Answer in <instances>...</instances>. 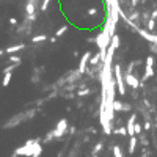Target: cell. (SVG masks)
I'll return each instance as SVG.
<instances>
[{"label":"cell","instance_id":"ac0fdd59","mask_svg":"<svg viewBox=\"0 0 157 157\" xmlns=\"http://www.w3.org/2000/svg\"><path fill=\"white\" fill-rule=\"evenodd\" d=\"M66 30H68V25H63V27H60V29L55 32V38H58V36H61V35H65L66 33Z\"/></svg>","mask_w":157,"mask_h":157},{"label":"cell","instance_id":"7402d4cb","mask_svg":"<svg viewBox=\"0 0 157 157\" xmlns=\"http://www.w3.org/2000/svg\"><path fill=\"white\" fill-rule=\"evenodd\" d=\"M113 154H115V157H123V154H121V149L118 148V146H113Z\"/></svg>","mask_w":157,"mask_h":157},{"label":"cell","instance_id":"ba28073f","mask_svg":"<svg viewBox=\"0 0 157 157\" xmlns=\"http://www.w3.org/2000/svg\"><path fill=\"white\" fill-rule=\"evenodd\" d=\"M137 33L142 38H145L146 41H149V43H153V44H156L157 43V38H156V35L154 33H149V32H146V30H143V29H137Z\"/></svg>","mask_w":157,"mask_h":157},{"label":"cell","instance_id":"e0dca14e","mask_svg":"<svg viewBox=\"0 0 157 157\" xmlns=\"http://www.w3.org/2000/svg\"><path fill=\"white\" fill-rule=\"evenodd\" d=\"M46 39H47L46 35H36V36L32 38V41H33V43H43V41H46Z\"/></svg>","mask_w":157,"mask_h":157},{"label":"cell","instance_id":"f1b7e54d","mask_svg":"<svg viewBox=\"0 0 157 157\" xmlns=\"http://www.w3.org/2000/svg\"><path fill=\"white\" fill-rule=\"evenodd\" d=\"M10 24H11V25H16V24H18V21H16L14 18H11V19H10Z\"/></svg>","mask_w":157,"mask_h":157},{"label":"cell","instance_id":"44dd1931","mask_svg":"<svg viewBox=\"0 0 157 157\" xmlns=\"http://www.w3.org/2000/svg\"><path fill=\"white\" fill-rule=\"evenodd\" d=\"M16 66H18V65H13V66H7V68L3 69V74H7V72H13V71L16 69Z\"/></svg>","mask_w":157,"mask_h":157},{"label":"cell","instance_id":"7a4b0ae2","mask_svg":"<svg viewBox=\"0 0 157 157\" xmlns=\"http://www.w3.org/2000/svg\"><path fill=\"white\" fill-rule=\"evenodd\" d=\"M38 112V109H33V110H30V112H22V113H19V115H16L14 118H11V120L5 124L3 127L5 129H10V127H16L18 124H21L22 121H27V120H30V118H33V115H35Z\"/></svg>","mask_w":157,"mask_h":157},{"label":"cell","instance_id":"4dcf8cb0","mask_svg":"<svg viewBox=\"0 0 157 157\" xmlns=\"http://www.w3.org/2000/svg\"><path fill=\"white\" fill-rule=\"evenodd\" d=\"M10 157H18V156H16V154H13V156H10Z\"/></svg>","mask_w":157,"mask_h":157},{"label":"cell","instance_id":"484cf974","mask_svg":"<svg viewBox=\"0 0 157 157\" xmlns=\"http://www.w3.org/2000/svg\"><path fill=\"white\" fill-rule=\"evenodd\" d=\"M148 27H149V30L153 32L154 30V19H151V21H148Z\"/></svg>","mask_w":157,"mask_h":157},{"label":"cell","instance_id":"cb8c5ba5","mask_svg":"<svg viewBox=\"0 0 157 157\" xmlns=\"http://www.w3.org/2000/svg\"><path fill=\"white\" fill-rule=\"evenodd\" d=\"M10 61H11V63L14 61L16 65H19V63H21V57H16V55H13V57H10Z\"/></svg>","mask_w":157,"mask_h":157},{"label":"cell","instance_id":"83f0119b","mask_svg":"<svg viewBox=\"0 0 157 157\" xmlns=\"http://www.w3.org/2000/svg\"><path fill=\"white\" fill-rule=\"evenodd\" d=\"M96 13H98V10H96V8H91V10H88V14H91V16H93V14H96Z\"/></svg>","mask_w":157,"mask_h":157},{"label":"cell","instance_id":"ffe728a7","mask_svg":"<svg viewBox=\"0 0 157 157\" xmlns=\"http://www.w3.org/2000/svg\"><path fill=\"white\" fill-rule=\"evenodd\" d=\"M49 2H50V0H43V3H41V7H39V10H41V11H46L47 7H49Z\"/></svg>","mask_w":157,"mask_h":157},{"label":"cell","instance_id":"f546056e","mask_svg":"<svg viewBox=\"0 0 157 157\" xmlns=\"http://www.w3.org/2000/svg\"><path fill=\"white\" fill-rule=\"evenodd\" d=\"M145 129H146V131H149V129H151V123H149V121H146V124H145Z\"/></svg>","mask_w":157,"mask_h":157},{"label":"cell","instance_id":"30bf717a","mask_svg":"<svg viewBox=\"0 0 157 157\" xmlns=\"http://www.w3.org/2000/svg\"><path fill=\"white\" fill-rule=\"evenodd\" d=\"M135 115H132L131 118H129V121H127V126H126V131H127V135H131L134 137L135 134H134V126H135Z\"/></svg>","mask_w":157,"mask_h":157},{"label":"cell","instance_id":"5b68a950","mask_svg":"<svg viewBox=\"0 0 157 157\" xmlns=\"http://www.w3.org/2000/svg\"><path fill=\"white\" fill-rule=\"evenodd\" d=\"M25 14L29 22H33L36 19V0H29V3L25 5Z\"/></svg>","mask_w":157,"mask_h":157},{"label":"cell","instance_id":"603a6c76","mask_svg":"<svg viewBox=\"0 0 157 157\" xmlns=\"http://www.w3.org/2000/svg\"><path fill=\"white\" fill-rule=\"evenodd\" d=\"M91 91L90 90H80V91L77 93V96H80V98H83V96H87V94H90Z\"/></svg>","mask_w":157,"mask_h":157},{"label":"cell","instance_id":"d6986e66","mask_svg":"<svg viewBox=\"0 0 157 157\" xmlns=\"http://www.w3.org/2000/svg\"><path fill=\"white\" fill-rule=\"evenodd\" d=\"M113 134H116V135H127V131H126V127H118L113 131Z\"/></svg>","mask_w":157,"mask_h":157},{"label":"cell","instance_id":"8fae6325","mask_svg":"<svg viewBox=\"0 0 157 157\" xmlns=\"http://www.w3.org/2000/svg\"><path fill=\"white\" fill-rule=\"evenodd\" d=\"M25 47V44H16V46H10L3 50V54H16V52H19V50H22Z\"/></svg>","mask_w":157,"mask_h":157},{"label":"cell","instance_id":"9c48e42d","mask_svg":"<svg viewBox=\"0 0 157 157\" xmlns=\"http://www.w3.org/2000/svg\"><path fill=\"white\" fill-rule=\"evenodd\" d=\"M126 80L127 85H131L132 88H138L140 87V82H138V78L134 76V74H124V77H123Z\"/></svg>","mask_w":157,"mask_h":157},{"label":"cell","instance_id":"9a60e30c","mask_svg":"<svg viewBox=\"0 0 157 157\" xmlns=\"http://www.w3.org/2000/svg\"><path fill=\"white\" fill-rule=\"evenodd\" d=\"M99 60H101V54H96V55H91V58H90L88 63L91 65V66H94V65L99 63Z\"/></svg>","mask_w":157,"mask_h":157},{"label":"cell","instance_id":"4316f807","mask_svg":"<svg viewBox=\"0 0 157 157\" xmlns=\"http://www.w3.org/2000/svg\"><path fill=\"white\" fill-rule=\"evenodd\" d=\"M131 109H132V107H131L129 104H123V112H129Z\"/></svg>","mask_w":157,"mask_h":157},{"label":"cell","instance_id":"52a82bcc","mask_svg":"<svg viewBox=\"0 0 157 157\" xmlns=\"http://www.w3.org/2000/svg\"><path fill=\"white\" fill-rule=\"evenodd\" d=\"M153 65H154V57H148V58H146V68H145V76H143V78H142V82L148 80L149 77H153V74H154Z\"/></svg>","mask_w":157,"mask_h":157},{"label":"cell","instance_id":"2e32d148","mask_svg":"<svg viewBox=\"0 0 157 157\" xmlns=\"http://www.w3.org/2000/svg\"><path fill=\"white\" fill-rule=\"evenodd\" d=\"M102 148H104V143H102V142H101V143H98L96 146H94V149L91 151V156H93V157H96V156H98V153H99V151L102 149Z\"/></svg>","mask_w":157,"mask_h":157},{"label":"cell","instance_id":"d4e9b609","mask_svg":"<svg viewBox=\"0 0 157 157\" xmlns=\"http://www.w3.org/2000/svg\"><path fill=\"white\" fill-rule=\"evenodd\" d=\"M140 132H142V126L135 123V126H134V134H140Z\"/></svg>","mask_w":157,"mask_h":157},{"label":"cell","instance_id":"6da1fadb","mask_svg":"<svg viewBox=\"0 0 157 157\" xmlns=\"http://www.w3.org/2000/svg\"><path fill=\"white\" fill-rule=\"evenodd\" d=\"M41 140L39 138H32V140H27L24 146H21L16 149V156H24V157H39L41 156Z\"/></svg>","mask_w":157,"mask_h":157},{"label":"cell","instance_id":"3957f363","mask_svg":"<svg viewBox=\"0 0 157 157\" xmlns=\"http://www.w3.org/2000/svg\"><path fill=\"white\" fill-rule=\"evenodd\" d=\"M113 74H115V85L118 87V91H120L121 96H126V88H124V78H123V71L120 65H115L113 68Z\"/></svg>","mask_w":157,"mask_h":157},{"label":"cell","instance_id":"5bb4252c","mask_svg":"<svg viewBox=\"0 0 157 157\" xmlns=\"http://www.w3.org/2000/svg\"><path fill=\"white\" fill-rule=\"evenodd\" d=\"M11 77H13V72H7V74L3 76V82H2V85H3V87H8V85H10Z\"/></svg>","mask_w":157,"mask_h":157},{"label":"cell","instance_id":"8992f818","mask_svg":"<svg viewBox=\"0 0 157 157\" xmlns=\"http://www.w3.org/2000/svg\"><path fill=\"white\" fill-rule=\"evenodd\" d=\"M91 55H93V54L90 52V50L82 55V58H80V63H78V69H77V72H78V74H83V72L87 71V65H88L90 58H91Z\"/></svg>","mask_w":157,"mask_h":157},{"label":"cell","instance_id":"277c9868","mask_svg":"<svg viewBox=\"0 0 157 157\" xmlns=\"http://www.w3.org/2000/svg\"><path fill=\"white\" fill-rule=\"evenodd\" d=\"M66 131H68V121H66V120H60L57 127H55L50 134H52V138H60V137H63L66 134Z\"/></svg>","mask_w":157,"mask_h":157},{"label":"cell","instance_id":"4fadbf2b","mask_svg":"<svg viewBox=\"0 0 157 157\" xmlns=\"http://www.w3.org/2000/svg\"><path fill=\"white\" fill-rule=\"evenodd\" d=\"M135 146H137V137L134 135V137H131V142H129V153H131V154H134Z\"/></svg>","mask_w":157,"mask_h":157},{"label":"cell","instance_id":"7c38bea8","mask_svg":"<svg viewBox=\"0 0 157 157\" xmlns=\"http://www.w3.org/2000/svg\"><path fill=\"white\" fill-rule=\"evenodd\" d=\"M109 46H112L115 50H116L118 47H120V36H118L116 33H115V35H112V36H110V44H109Z\"/></svg>","mask_w":157,"mask_h":157}]
</instances>
